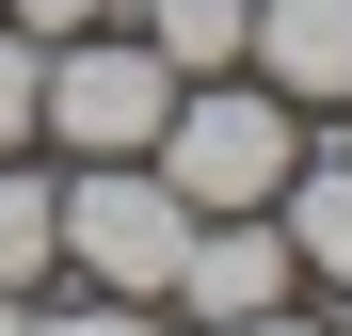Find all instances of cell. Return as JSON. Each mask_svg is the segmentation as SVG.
I'll return each mask as SVG.
<instances>
[{
	"label": "cell",
	"mask_w": 352,
	"mask_h": 336,
	"mask_svg": "<svg viewBox=\"0 0 352 336\" xmlns=\"http://www.w3.org/2000/svg\"><path fill=\"white\" fill-rule=\"evenodd\" d=\"M48 208H65V256L96 272L112 304H160V289H176V256H192V224H208L176 177H144V160H96V177H80V192H48Z\"/></svg>",
	"instance_id": "cell-1"
},
{
	"label": "cell",
	"mask_w": 352,
	"mask_h": 336,
	"mask_svg": "<svg viewBox=\"0 0 352 336\" xmlns=\"http://www.w3.org/2000/svg\"><path fill=\"white\" fill-rule=\"evenodd\" d=\"M176 112V65L160 48H112V32H65V65L32 80V128H65L80 160H144Z\"/></svg>",
	"instance_id": "cell-2"
},
{
	"label": "cell",
	"mask_w": 352,
	"mask_h": 336,
	"mask_svg": "<svg viewBox=\"0 0 352 336\" xmlns=\"http://www.w3.org/2000/svg\"><path fill=\"white\" fill-rule=\"evenodd\" d=\"M160 177L192 208H272L288 192V96H176L160 112Z\"/></svg>",
	"instance_id": "cell-3"
},
{
	"label": "cell",
	"mask_w": 352,
	"mask_h": 336,
	"mask_svg": "<svg viewBox=\"0 0 352 336\" xmlns=\"http://www.w3.org/2000/svg\"><path fill=\"white\" fill-rule=\"evenodd\" d=\"M176 304H192V320H256V304H288V224L208 208V224H192V256H176Z\"/></svg>",
	"instance_id": "cell-4"
},
{
	"label": "cell",
	"mask_w": 352,
	"mask_h": 336,
	"mask_svg": "<svg viewBox=\"0 0 352 336\" xmlns=\"http://www.w3.org/2000/svg\"><path fill=\"white\" fill-rule=\"evenodd\" d=\"M241 48L272 65V96H352V0H256Z\"/></svg>",
	"instance_id": "cell-5"
},
{
	"label": "cell",
	"mask_w": 352,
	"mask_h": 336,
	"mask_svg": "<svg viewBox=\"0 0 352 336\" xmlns=\"http://www.w3.org/2000/svg\"><path fill=\"white\" fill-rule=\"evenodd\" d=\"M241 16H256V0H144V48L176 80H208V65H241Z\"/></svg>",
	"instance_id": "cell-6"
},
{
	"label": "cell",
	"mask_w": 352,
	"mask_h": 336,
	"mask_svg": "<svg viewBox=\"0 0 352 336\" xmlns=\"http://www.w3.org/2000/svg\"><path fill=\"white\" fill-rule=\"evenodd\" d=\"M288 256L352 289V160H336V177H288Z\"/></svg>",
	"instance_id": "cell-7"
},
{
	"label": "cell",
	"mask_w": 352,
	"mask_h": 336,
	"mask_svg": "<svg viewBox=\"0 0 352 336\" xmlns=\"http://www.w3.org/2000/svg\"><path fill=\"white\" fill-rule=\"evenodd\" d=\"M48 256H65V208H48L32 177H0V289H32Z\"/></svg>",
	"instance_id": "cell-8"
},
{
	"label": "cell",
	"mask_w": 352,
	"mask_h": 336,
	"mask_svg": "<svg viewBox=\"0 0 352 336\" xmlns=\"http://www.w3.org/2000/svg\"><path fill=\"white\" fill-rule=\"evenodd\" d=\"M32 80H48V65H32V32H0V144L32 128Z\"/></svg>",
	"instance_id": "cell-9"
},
{
	"label": "cell",
	"mask_w": 352,
	"mask_h": 336,
	"mask_svg": "<svg viewBox=\"0 0 352 336\" xmlns=\"http://www.w3.org/2000/svg\"><path fill=\"white\" fill-rule=\"evenodd\" d=\"M16 336H144V304H112V289H96V304H65V320H16Z\"/></svg>",
	"instance_id": "cell-10"
},
{
	"label": "cell",
	"mask_w": 352,
	"mask_h": 336,
	"mask_svg": "<svg viewBox=\"0 0 352 336\" xmlns=\"http://www.w3.org/2000/svg\"><path fill=\"white\" fill-rule=\"evenodd\" d=\"M16 32H96V0H16Z\"/></svg>",
	"instance_id": "cell-11"
},
{
	"label": "cell",
	"mask_w": 352,
	"mask_h": 336,
	"mask_svg": "<svg viewBox=\"0 0 352 336\" xmlns=\"http://www.w3.org/2000/svg\"><path fill=\"white\" fill-rule=\"evenodd\" d=\"M208 336H305V320H288V304H256V320H208Z\"/></svg>",
	"instance_id": "cell-12"
},
{
	"label": "cell",
	"mask_w": 352,
	"mask_h": 336,
	"mask_svg": "<svg viewBox=\"0 0 352 336\" xmlns=\"http://www.w3.org/2000/svg\"><path fill=\"white\" fill-rule=\"evenodd\" d=\"M0 336H16V289H0Z\"/></svg>",
	"instance_id": "cell-13"
}]
</instances>
